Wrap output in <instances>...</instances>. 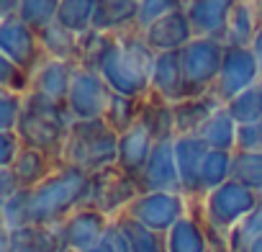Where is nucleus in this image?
<instances>
[{
  "mask_svg": "<svg viewBox=\"0 0 262 252\" xmlns=\"http://www.w3.org/2000/svg\"><path fill=\"white\" fill-rule=\"evenodd\" d=\"M155 57L157 54L149 49V44L139 29L116 34L111 41V49L100 65V75L108 82V88L118 95L147 98L149 85H152Z\"/></svg>",
  "mask_w": 262,
  "mask_h": 252,
  "instance_id": "obj_1",
  "label": "nucleus"
},
{
  "mask_svg": "<svg viewBox=\"0 0 262 252\" xmlns=\"http://www.w3.org/2000/svg\"><path fill=\"white\" fill-rule=\"evenodd\" d=\"M90 191V173L59 165L44 183L29 191V211L31 224L36 226H57L75 211L88 206Z\"/></svg>",
  "mask_w": 262,
  "mask_h": 252,
  "instance_id": "obj_2",
  "label": "nucleus"
},
{
  "mask_svg": "<svg viewBox=\"0 0 262 252\" xmlns=\"http://www.w3.org/2000/svg\"><path fill=\"white\" fill-rule=\"evenodd\" d=\"M72 113L67 103H57L41 93L29 90L24 95V111L16 126V134L21 137L24 147L41 150L57 160H62V150L67 142V134L72 129Z\"/></svg>",
  "mask_w": 262,
  "mask_h": 252,
  "instance_id": "obj_3",
  "label": "nucleus"
},
{
  "mask_svg": "<svg viewBox=\"0 0 262 252\" xmlns=\"http://www.w3.org/2000/svg\"><path fill=\"white\" fill-rule=\"evenodd\" d=\"M118 139L121 134L105 118L75 121L62 150V162L80 167L90 175L113 167L118 162Z\"/></svg>",
  "mask_w": 262,
  "mask_h": 252,
  "instance_id": "obj_4",
  "label": "nucleus"
},
{
  "mask_svg": "<svg viewBox=\"0 0 262 252\" xmlns=\"http://www.w3.org/2000/svg\"><path fill=\"white\" fill-rule=\"evenodd\" d=\"M190 203V214L201 219L206 232H216L229 237L234 226H239L259 203V196L254 191H249L247 185L229 180L224 185H219L216 191L206 193L203 198L188 201Z\"/></svg>",
  "mask_w": 262,
  "mask_h": 252,
  "instance_id": "obj_5",
  "label": "nucleus"
},
{
  "mask_svg": "<svg viewBox=\"0 0 262 252\" xmlns=\"http://www.w3.org/2000/svg\"><path fill=\"white\" fill-rule=\"evenodd\" d=\"M226 44L224 39L195 36L183 49V75H185V98H198L213 93L221 65H224Z\"/></svg>",
  "mask_w": 262,
  "mask_h": 252,
  "instance_id": "obj_6",
  "label": "nucleus"
},
{
  "mask_svg": "<svg viewBox=\"0 0 262 252\" xmlns=\"http://www.w3.org/2000/svg\"><path fill=\"white\" fill-rule=\"evenodd\" d=\"M139 196H142L139 183L131 175H126L118 165H113V167H105L90 175L88 208H95L113 221L123 216Z\"/></svg>",
  "mask_w": 262,
  "mask_h": 252,
  "instance_id": "obj_7",
  "label": "nucleus"
},
{
  "mask_svg": "<svg viewBox=\"0 0 262 252\" xmlns=\"http://www.w3.org/2000/svg\"><path fill=\"white\" fill-rule=\"evenodd\" d=\"M188 211H190V203L183 193L152 191V193H142L128 206L126 214L157 234H167L183 216H188Z\"/></svg>",
  "mask_w": 262,
  "mask_h": 252,
  "instance_id": "obj_8",
  "label": "nucleus"
},
{
  "mask_svg": "<svg viewBox=\"0 0 262 252\" xmlns=\"http://www.w3.org/2000/svg\"><path fill=\"white\" fill-rule=\"evenodd\" d=\"M111 95H113V90L108 88V82L103 80L100 72L75 67L72 88H70V95H67V108H70L75 121L103 118Z\"/></svg>",
  "mask_w": 262,
  "mask_h": 252,
  "instance_id": "obj_9",
  "label": "nucleus"
},
{
  "mask_svg": "<svg viewBox=\"0 0 262 252\" xmlns=\"http://www.w3.org/2000/svg\"><path fill=\"white\" fill-rule=\"evenodd\" d=\"M259 80H262V72H259V65H257L252 49L249 47H226L221 75H219L213 93L226 106L229 100H234L244 90L254 88Z\"/></svg>",
  "mask_w": 262,
  "mask_h": 252,
  "instance_id": "obj_10",
  "label": "nucleus"
},
{
  "mask_svg": "<svg viewBox=\"0 0 262 252\" xmlns=\"http://www.w3.org/2000/svg\"><path fill=\"white\" fill-rule=\"evenodd\" d=\"M59 239V252H88L98 242L105 239L111 229V219L103 216L95 208H80L72 216H67L62 224L54 226Z\"/></svg>",
  "mask_w": 262,
  "mask_h": 252,
  "instance_id": "obj_11",
  "label": "nucleus"
},
{
  "mask_svg": "<svg viewBox=\"0 0 262 252\" xmlns=\"http://www.w3.org/2000/svg\"><path fill=\"white\" fill-rule=\"evenodd\" d=\"M0 57L16 62L34 77L39 62L47 54L39 44V34L29 24H24L21 18H6L0 21Z\"/></svg>",
  "mask_w": 262,
  "mask_h": 252,
  "instance_id": "obj_12",
  "label": "nucleus"
},
{
  "mask_svg": "<svg viewBox=\"0 0 262 252\" xmlns=\"http://www.w3.org/2000/svg\"><path fill=\"white\" fill-rule=\"evenodd\" d=\"M139 191L152 193V191H165V193H183L180 185V173H178V160H175V139L172 142H157L152 150V157L139 175Z\"/></svg>",
  "mask_w": 262,
  "mask_h": 252,
  "instance_id": "obj_13",
  "label": "nucleus"
},
{
  "mask_svg": "<svg viewBox=\"0 0 262 252\" xmlns=\"http://www.w3.org/2000/svg\"><path fill=\"white\" fill-rule=\"evenodd\" d=\"M208 152H211V147L201 137H178L175 139V160H178L180 185H183V196L188 201L203 198L201 173H203V162H206Z\"/></svg>",
  "mask_w": 262,
  "mask_h": 252,
  "instance_id": "obj_14",
  "label": "nucleus"
},
{
  "mask_svg": "<svg viewBox=\"0 0 262 252\" xmlns=\"http://www.w3.org/2000/svg\"><path fill=\"white\" fill-rule=\"evenodd\" d=\"M242 0H185L183 11L190 18L195 36L224 39L229 18Z\"/></svg>",
  "mask_w": 262,
  "mask_h": 252,
  "instance_id": "obj_15",
  "label": "nucleus"
},
{
  "mask_svg": "<svg viewBox=\"0 0 262 252\" xmlns=\"http://www.w3.org/2000/svg\"><path fill=\"white\" fill-rule=\"evenodd\" d=\"M149 49L155 54H165V52H183L193 39L195 31L190 26V18L185 11H175L165 18H160L157 24H152L149 29L142 31Z\"/></svg>",
  "mask_w": 262,
  "mask_h": 252,
  "instance_id": "obj_16",
  "label": "nucleus"
},
{
  "mask_svg": "<svg viewBox=\"0 0 262 252\" xmlns=\"http://www.w3.org/2000/svg\"><path fill=\"white\" fill-rule=\"evenodd\" d=\"M149 95H157L167 103H180L185 98V75H183V52H165L155 57Z\"/></svg>",
  "mask_w": 262,
  "mask_h": 252,
  "instance_id": "obj_17",
  "label": "nucleus"
},
{
  "mask_svg": "<svg viewBox=\"0 0 262 252\" xmlns=\"http://www.w3.org/2000/svg\"><path fill=\"white\" fill-rule=\"evenodd\" d=\"M155 139H152V134L147 132V126L142 123V121H137L134 126H131L128 132H123L121 134V139H118V167L126 173V175H131L134 180H139V175L144 173V167H147V162H149V157H152V150H155Z\"/></svg>",
  "mask_w": 262,
  "mask_h": 252,
  "instance_id": "obj_18",
  "label": "nucleus"
},
{
  "mask_svg": "<svg viewBox=\"0 0 262 252\" xmlns=\"http://www.w3.org/2000/svg\"><path fill=\"white\" fill-rule=\"evenodd\" d=\"M221 108L224 103L216 98V93L198 95V98H183L180 103L172 106L178 137H198L203 132V126L211 121V116Z\"/></svg>",
  "mask_w": 262,
  "mask_h": 252,
  "instance_id": "obj_19",
  "label": "nucleus"
},
{
  "mask_svg": "<svg viewBox=\"0 0 262 252\" xmlns=\"http://www.w3.org/2000/svg\"><path fill=\"white\" fill-rule=\"evenodd\" d=\"M75 62H62V59H49L44 57L31 77V90L41 93L57 103H67L72 77H75Z\"/></svg>",
  "mask_w": 262,
  "mask_h": 252,
  "instance_id": "obj_20",
  "label": "nucleus"
},
{
  "mask_svg": "<svg viewBox=\"0 0 262 252\" xmlns=\"http://www.w3.org/2000/svg\"><path fill=\"white\" fill-rule=\"evenodd\" d=\"M93 29L108 36L139 29V3H134V0H98Z\"/></svg>",
  "mask_w": 262,
  "mask_h": 252,
  "instance_id": "obj_21",
  "label": "nucleus"
},
{
  "mask_svg": "<svg viewBox=\"0 0 262 252\" xmlns=\"http://www.w3.org/2000/svg\"><path fill=\"white\" fill-rule=\"evenodd\" d=\"M3 252H59V239L54 226H21L3 229Z\"/></svg>",
  "mask_w": 262,
  "mask_h": 252,
  "instance_id": "obj_22",
  "label": "nucleus"
},
{
  "mask_svg": "<svg viewBox=\"0 0 262 252\" xmlns=\"http://www.w3.org/2000/svg\"><path fill=\"white\" fill-rule=\"evenodd\" d=\"M59 165H64L62 160L41 152V150H31V147H24V152L18 155V160L13 162V175L18 180V188L21 191H31L36 188L39 183H44Z\"/></svg>",
  "mask_w": 262,
  "mask_h": 252,
  "instance_id": "obj_23",
  "label": "nucleus"
},
{
  "mask_svg": "<svg viewBox=\"0 0 262 252\" xmlns=\"http://www.w3.org/2000/svg\"><path fill=\"white\" fill-rule=\"evenodd\" d=\"M139 121L147 126V132L152 134L155 142H172V139H178L172 103H167V100H162L157 95H147L142 100Z\"/></svg>",
  "mask_w": 262,
  "mask_h": 252,
  "instance_id": "obj_24",
  "label": "nucleus"
},
{
  "mask_svg": "<svg viewBox=\"0 0 262 252\" xmlns=\"http://www.w3.org/2000/svg\"><path fill=\"white\" fill-rule=\"evenodd\" d=\"M165 242H167V252H211L206 229L201 219L193 216L190 211L165 234Z\"/></svg>",
  "mask_w": 262,
  "mask_h": 252,
  "instance_id": "obj_25",
  "label": "nucleus"
},
{
  "mask_svg": "<svg viewBox=\"0 0 262 252\" xmlns=\"http://www.w3.org/2000/svg\"><path fill=\"white\" fill-rule=\"evenodd\" d=\"M259 24H262L259 8L254 3H249V0H242V3L234 8L231 18H229L224 44L226 47H252V39H254Z\"/></svg>",
  "mask_w": 262,
  "mask_h": 252,
  "instance_id": "obj_26",
  "label": "nucleus"
},
{
  "mask_svg": "<svg viewBox=\"0 0 262 252\" xmlns=\"http://www.w3.org/2000/svg\"><path fill=\"white\" fill-rule=\"evenodd\" d=\"M39 44L49 59L75 62L77 65V49H80V34H72L62 24H52L39 31Z\"/></svg>",
  "mask_w": 262,
  "mask_h": 252,
  "instance_id": "obj_27",
  "label": "nucleus"
},
{
  "mask_svg": "<svg viewBox=\"0 0 262 252\" xmlns=\"http://www.w3.org/2000/svg\"><path fill=\"white\" fill-rule=\"evenodd\" d=\"M211 150L219 152H236V137H239V123L231 118L226 106L211 116V121L203 126V132L198 134Z\"/></svg>",
  "mask_w": 262,
  "mask_h": 252,
  "instance_id": "obj_28",
  "label": "nucleus"
},
{
  "mask_svg": "<svg viewBox=\"0 0 262 252\" xmlns=\"http://www.w3.org/2000/svg\"><path fill=\"white\" fill-rule=\"evenodd\" d=\"M113 221L121 229L123 239L128 242L131 252H167L165 234H157V232L147 229L144 224H139L137 219H131L128 214H123V216H118Z\"/></svg>",
  "mask_w": 262,
  "mask_h": 252,
  "instance_id": "obj_29",
  "label": "nucleus"
},
{
  "mask_svg": "<svg viewBox=\"0 0 262 252\" xmlns=\"http://www.w3.org/2000/svg\"><path fill=\"white\" fill-rule=\"evenodd\" d=\"M95 11H98V0H62L57 24H62L72 34H85L93 29Z\"/></svg>",
  "mask_w": 262,
  "mask_h": 252,
  "instance_id": "obj_30",
  "label": "nucleus"
},
{
  "mask_svg": "<svg viewBox=\"0 0 262 252\" xmlns=\"http://www.w3.org/2000/svg\"><path fill=\"white\" fill-rule=\"evenodd\" d=\"M142 100H144V98H128V95L113 93L111 100H108V108H105V116H103V118L113 126L118 134H123V132H128L131 126L139 121Z\"/></svg>",
  "mask_w": 262,
  "mask_h": 252,
  "instance_id": "obj_31",
  "label": "nucleus"
},
{
  "mask_svg": "<svg viewBox=\"0 0 262 252\" xmlns=\"http://www.w3.org/2000/svg\"><path fill=\"white\" fill-rule=\"evenodd\" d=\"M111 41L113 36L108 34H100L95 29L80 34V49H77V67H85V70H93V72H100V65L111 49Z\"/></svg>",
  "mask_w": 262,
  "mask_h": 252,
  "instance_id": "obj_32",
  "label": "nucleus"
},
{
  "mask_svg": "<svg viewBox=\"0 0 262 252\" xmlns=\"http://www.w3.org/2000/svg\"><path fill=\"white\" fill-rule=\"evenodd\" d=\"M231 165H234V152L211 150L206 155L203 173H201V191H203V196L231 180Z\"/></svg>",
  "mask_w": 262,
  "mask_h": 252,
  "instance_id": "obj_33",
  "label": "nucleus"
},
{
  "mask_svg": "<svg viewBox=\"0 0 262 252\" xmlns=\"http://www.w3.org/2000/svg\"><path fill=\"white\" fill-rule=\"evenodd\" d=\"M231 180L247 185L257 196L262 193V152H234Z\"/></svg>",
  "mask_w": 262,
  "mask_h": 252,
  "instance_id": "obj_34",
  "label": "nucleus"
},
{
  "mask_svg": "<svg viewBox=\"0 0 262 252\" xmlns=\"http://www.w3.org/2000/svg\"><path fill=\"white\" fill-rule=\"evenodd\" d=\"M62 0H21V13L18 18L24 24H29L36 34L52 24H57V13H59Z\"/></svg>",
  "mask_w": 262,
  "mask_h": 252,
  "instance_id": "obj_35",
  "label": "nucleus"
},
{
  "mask_svg": "<svg viewBox=\"0 0 262 252\" xmlns=\"http://www.w3.org/2000/svg\"><path fill=\"white\" fill-rule=\"evenodd\" d=\"M226 111L231 113V118L239 126L262 121V95H259V88L254 85V88L244 90L242 95H236L234 100H229L226 103Z\"/></svg>",
  "mask_w": 262,
  "mask_h": 252,
  "instance_id": "obj_36",
  "label": "nucleus"
},
{
  "mask_svg": "<svg viewBox=\"0 0 262 252\" xmlns=\"http://www.w3.org/2000/svg\"><path fill=\"white\" fill-rule=\"evenodd\" d=\"M31 224V211H29V191H18L8 201H3V229H21Z\"/></svg>",
  "mask_w": 262,
  "mask_h": 252,
  "instance_id": "obj_37",
  "label": "nucleus"
},
{
  "mask_svg": "<svg viewBox=\"0 0 262 252\" xmlns=\"http://www.w3.org/2000/svg\"><path fill=\"white\" fill-rule=\"evenodd\" d=\"M183 6L185 0H139V31L149 29L152 24L175 11H183Z\"/></svg>",
  "mask_w": 262,
  "mask_h": 252,
  "instance_id": "obj_38",
  "label": "nucleus"
},
{
  "mask_svg": "<svg viewBox=\"0 0 262 252\" xmlns=\"http://www.w3.org/2000/svg\"><path fill=\"white\" fill-rule=\"evenodd\" d=\"M0 88L26 95L31 90V72H26L24 67H18L6 57H0Z\"/></svg>",
  "mask_w": 262,
  "mask_h": 252,
  "instance_id": "obj_39",
  "label": "nucleus"
},
{
  "mask_svg": "<svg viewBox=\"0 0 262 252\" xmlns=\"http://www.w3.org/2000/svg\"><path fill=\"white\" fill-rule=\"evenodd\" d=\"M24 111V95L0 88V132H16Z\"/></svg>",
  "mask_w": 262,
  "mask_h": 252,
  "instance_id": "obj_40",
  "label": "nucleus"
},
{
  "mask_svg": "<svg viewBox=\"0 0 262 252\" xmlns=\"http://www.w3.org/2000/svg\"><path fill=\"white\" fill-rule=\"evenodd\" d=\"M21 152L24 142L16 132H0V167H13Z\"/></svg>",
  "mask_w": 262,
  "mask_h": 252,
  "instance_id": "obj_41",
  "label": "nucleus"
},
{
  "mask_svg": "<svg viewBox=\"0 0 262 252\" xmlns=\"http://www.w3.org/2000/svg\"><path fill=\"white\" fill-rule=\"evenodd\" d=\"M236 152H262V121L239 126Z\"/></svg>",
  "mask_w": 262,
  "mask_h": 252,
  "instance_id": "obj_42",
  "label": "nucleus"
},
{
  "mask_svg": "<svg viewBox=\"0 0 262 252\" xmlns=\"http://www.w3.org/2000/svg\"><path fill=\"white\" fill-rule=\"evenodd\" d=\"M18 191H21V188H18V180H16L13 170H11V167H0V198L8 201V198L16 196Z\"/></svg>",
  "mask_w": 262,
  "mask_h": 252,
  "instance_id": "obj_43",
  "label": "nucleus"
},
{
  "mask_svg": "<svg viewBox=\"0 0 262 252\" xmlns=\"http://www.w3.org/2000/svg\"><path fill=\"white\" fill-rule=\"evenodd\" d=\"M21 13V0H0V21L18 18Z\"/></svg>",
  "mask_w": 262,
  "mask_h": 252,
  "instance_id": "obj_44",
  "label": "nucleus"
},
{
  "mask_svg": "<svg viewBox=\"0 0 262 252\" xmlns=\"http://www.w3.org/2000/svg\"><path fill=\"white\" fill-rule=\"evenodd\" d=\"M111 237H113L116 252H131V247H128V242L123 239V234H121V229L116 226V221H111Z\"/></svg>",
  "mask_w": 262,
  "mask_h": 252,
  "instance_id": "obj_45",
  "label": "nucleus"
},
{
  "mask_svg": "<svg viewBox=\"0 0 262 252\" xmlns=\"http://www.w3.org/2000/svg\"><path fill=\"white\" fill-rule=\"evenodd\" d=\"M249 49H252V54H254V59H257V65H259V72H262V24H259V29H257V34H254Z\"/></svg>",
  "mask_w": 262,
  "mask_h": 252,
  "instance_id": "obj_46",
  "label": "nucleus"
},
{
  "mask_svg": "<svg viewBox=\"0 0 262 252\" xmlns=\"http://www.w3.org/2000/svg\"><path fill=\"white\" fill-rule=\"evenodd\" d=\"M249 252H262V237L252 242V247H249Z\"/></svg>",
  "mask_w": 262,
  "mask_h": 252,
  "instance_id": "obj_47",
  "label": "nucleus"
},
{
  "mask_svg": "<svg viewBox=\"0 0 262 252\" xmlns=\"http://www.w3.org/2000/svg\"><path fill=\"white\" fill-rule=\"evenodd\" d=\"M257 88H259V95H262V80H259V82H257Z\"/></svg>",
  "mask_w": 262,
  "mask_h": 252,
  "instance_id": "obj_48",
  "label": "nucleus"
},
{
  "mask_svg": "<svg viewBox=\"0 0 262 252\" xmlns=\"http://www.w3.org/2000/svg\"><path fill=\"white\" fill-rule=\"evenodd\" d=\"M134 3H139V0H134Z\"/></svg>",
  "mask_w": 262,
  "mask_h": 252,
  "instance_id": "obj_49",
  "label": "nucleus"
}]
</instances>
